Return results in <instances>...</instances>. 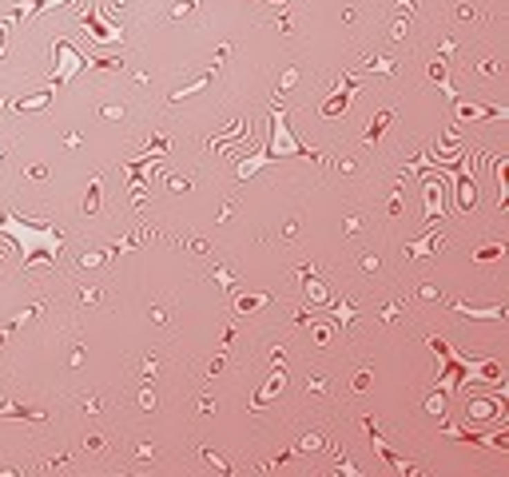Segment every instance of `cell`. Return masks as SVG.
<instances>
[{
    "label": "cell",
    "instance_id": "1",
    "mask_svg": "<svg viewBox=\"0 0 509 477\" xmlns=\"http://www.w3.org/2000/svg\"><path fill=\"white\" fill-rule=\"evenodd\" d=\"M0 235L16 238V247L24 254V267H32V263H56V259H60V231L48 219L0 215Z\"/></svg>",
    "mask_w": 509,
    "mask_h": 477
},
{
    "label": "cell",
    "instance_id": "2",
    "mask_svg": "<svg viewBox=\"0 0 509 477\" xmlns=\"http://www.w3.org/2000/svg\"><path fill=\"white\" fill-rule=\"evenodd\" d=\"M267 163H275V159H295V156H311L306 147H302L295 135H290V127H286V111L275 104L270 108V143H267Z\"/></svg>",
    "mask_w": 509,
    "mask_h": 477
},
{
    "label": "cell",
    "instance_id": "3",
    "mask_svg": "<svg viewBox=\"0 0 509 477\" xmlns=\"http://www.w3.org/2000/svg\"><path fill=\"white\" fill-rule=\"evenodd\" d=\"M52 52H56V84H68V80L80 76L84 68H92V60H88V56H80L68 40H56Z\"/></svg>",
    "mask_w": 509,
    "mask_h": 477
},
{
    "label": "cell",
    "instance_id": "4",
    "mask_svg": "<svg viewBox=\"0 0 509 477\" xmlns=\"http://www.w3.org/2000/svg\"><path fill=\"white\" fill-rule=\"evenodd\" d=\"M80 28L84 36L92 40V44H124V28H115V24H104V16L88 8V12L80 16Z\"/></svg>",
    "mask_w": 509,
    "mask_h": 477
},
{
    "label": "cell",
    "instance_id": "5",
    "mask_svg": "<svg viewBox=\"0 0 509 477\" xmlns=\"http://www.w3.org/2000/svg\"><path fill=\"white\" fill-rule=\"evenodd\" d=\"M422 191H426V227H434V223H438V215L445 211V187L438 183V179H429Z\"/></svg>",
    "mask_w": 509,
    "mask_h": 477
},
{
    "label": "cell",
    "instance_id": "6",
    "mask_svg": "<svg viewBox=\"0 0 509 477\" xmlns=\"http://www.w3.org/2000/svg\"><path fill=\"white\" fill-rule=\"evenodd\" d=\"M68 0H20L12 12H8V24L12 20H24V16H36V12H52V8H64Z\"/></svg>",
    "mask_w": 509,
    "mask_h": 477
},
{
    "label": "cell",
    "instance_id": "7",
    "mask_svg": "<svg viewBox=\"0 0 509 477\" xmlns=\"http://www.w3.org/2000/svg\"><path fill=\"white\" fill-rule=\"evenodd\" d=\"M454 310H458V315H465V318H477V322H490V318H501V315H506V306H501V302H497V306H490V310H474V306L458 302Z\"/></svg>",
    "mask_w": 509,
    "mask_h": 477
},
{
    "label": "cell",
    "instance_id": "8",
    "mask_svg": "<svg viewBox=\"0 0 509 477\" xmlns=\"http://www.w3.org/2000/svg\"><path fill=\"white\" fill-rule=\"evenodd\" d=\"M438 243H442L438 235H426V238H418V243H410V247H406V254H414V259H426L429 251H438Z\"/></svg>",
    "mask_w": 509,
    "mask_h": 477
},
{
    "label": "cell",
    "instance_id": "9",
    "mask_svg": "<svg viewBox=\"0 0 509 477\" xmlns=\"http://www.w3.org/2000/svg\"><path fill=\"white\" fill-rule=\"evenodd\" d=\"M485 115H506V108H481V104H461V120H485Z\"/></svg>",
    "mask_w": 509,
    "mask_h": 477
},
{
    "label": "cell",
    "instance_id": "10",
    "mask_svg": "<svg viewBox=\"0 0 509 477\" xmlns=\"http://www.w3.org/2000/svg\"><path fill=\"white\" fill-rule=\"evenodd\" d=\"M48 100H52V92H36V95L16 100V108H20V111H36V108H48Z\"/></svg>",
    "mask_w": 509,
    "mask_h": 477
},
{
    "label": "cell",
    "instance_id": "11",
    "mask_svg": "<svg viewBox=\"0 0 509 477\" xmlns=\"http://www.w3.org/2000/svg\"><path fill=\"white\" fill-rule=\"evenodd\" d=\"M470 418H477V422L493 418V402H470Z\"/></svg>",
    "mask_w": 509,
    "mask_h": 477
},
{
    "label": "cell",
    "instance_id": "12",
    "mask_svg": "<svg viewBox=\"0 0 509 477\" xmlns=\"http://www.w3.org/2000/svg\"><path fill=\"white\" fill-rule=\"evenodd\" d=\"M263 302H267V294H243V299H239V310H259Z\"/></svg>",
    "mask_w": 509,
    "mask_h": 477
},
{
    "label": "cell",
    "instance_id": "13",
    "mask_svg": "<svg viewBox=\"0 0 509 477\" xmlns=\"http://www.w3.org/2000/svg\"><path fill=\"white\" fill-rule=\"evenodd\" d=\"M283 382H286L283 374H275V378H270L267 386H263V394H259V398H270V394H275V390H279V386H283Z\"/></svg>",
    "mask_w": 509,
    "mask_h": 477
},
{
    "label": "cell",
    "instance_id": "14",
    "mask_svg": "<svg viewBox=\"0 0 509 477\" xmlns=\"http://www.w3.org/2000/svg\"><path fill=\"white\" fill-rule=\"evenodd\" d=\"M501 254V247H485V251H477V259H497Z\"/></svg>",
    "mask_w": 509,
    "mask_h": 477
},
{
    "label": "cell",
    "instance_id": "15",
    "mask_svg": "<svg viewBox=\"0 0 509 477\" xmlns=\"http://www.w3.org/2000/svg\"><path fill=\"white\" fill-rule=\"evenodd\" d=\"M0 48H4V24H0Z\"/></svg>",
    "mask_w": 509,
    "mask_h": 477
},
{
    "label": "cell",
    "instance_id": "16",
    "mask_svg": "<svg viewBox=\"0 0 509 477\" xmlns=\"http://www.w3.org/2000/svg\"><path fill=\"white\" fill-rule=\"evenodd\" d=\"M267 4H286V0H267Z\"/></svg>",
    "mask_w": 509,
    "mask_h": 477
}]
</instances>
